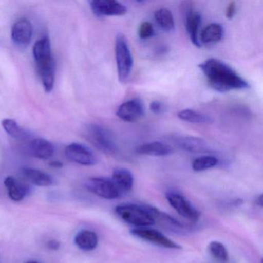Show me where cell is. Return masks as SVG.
Masks as SVG:
<instances>
[{
  "label": "cell",
  "instance_id": "cell-1",
  "mask_svg": "<svg viewBox=\"0 0 263 263\" xmlns=\"http://www.w3.org/2000/svg\"><path fill=\"white\" fill-rule=\"evenodd\" d=\"M208 83L212 89L220 92L241 90L249 88V84L234 69L215 58L206 60L199 64Z\"/></svg>",
  "mask_w": 263,
  "mask_h": 263
},
{
  "label": "cell",
  "instance_id": "cell-2",
  "mask_svg": "<svg viewBox=\"0 0 263 263\" xmlns=\"http://www.w3.org/2000/svg\"><path fill=\"white\" fill-rule=\"evenodd\" d=\"M85 135L87 140L103 153L111 156L118 155V144L115 137L112 132L104 126L90 124L86 127Z\"/></svg>",
  "mask_w": 263,
  "mask_h": 263
},
{
  "label": "cell",
  "instance_id": "cell-3",
  "mask_svg": "<svg viewBox=\"0 0 263 263\" xmlns=\"http://www.w3.org/2000/svg\"><path fill=\"white\" fill-rule=\"evenodd\" d=\"M115 55L118 79L121 83L126 82L128 80L133 68V58L128 42L123 33H118L117 35L115 41Z\"/></svg>",
  "mask_w": 263,
  "mask_h": 263
},
{
  "label": "cell",
  "instance_id": "cell-4",
  "mask_svg": "<svg viewBox=\"0 0 263 263\" xmlns=\"http://www.w3.org/2000/svg\"><path fill=\"white\" fill-rule=\"evenodd\" d=\"M117 215L129 224L144 228L155 224L153 218L145 208L133 204H121L115 209Z\"/></svg>",
  "mask_w": 263,
  "mask_h": 263
},
{
  "label": "cell",
  "instance_id": "cell-5",
  "mask_svg": "<svg viewBox=\"0 0 263 263\" xmlns=\"http://www.w3.org/2000/svg\"><path fill=\"white\" fill-rule=\"evenodd\" d=\"M86 187L90 192L105 199H116L121 196V192L115 185L112 179L106 178H89Z\"/></svg>",
  "mask_w": 263,
  "mask_h": 263
},
{
  "label": "cell",
  "instance_id": "cell-6",
  "mask_svg": "<svg viewBox=\"0 0 263 263\" xmlns=\"http://www.w3.org/2000/svg\"><path fill=\"white\" fill-rule=\"evenodd\" d=\"M166 198L170 205L178 212V215L192 222L198 221L200 212L191 204L185 197L176 192H169L166 194Z\"/></svg>",
  "mask_w": 263,
  "mask_h": 263
},
{
  "label": "cell",
  "instance_id": "cell-7",
  "mask_svg": "<svg viewBox=\"0 0 263 263\" xmlns=\"http://www.w3.org/2000/svg\"><path fill=\"white\" fill-rule=\"evenodd\" d=\"M66 157L70 161L84 166L95 165L96 157L89 147L79 143H72L66 147Z\"/></svg>",
  "mask_w": 263,
  "mask_h": 263
},
{
  "label": "cell",
  "instance_id": "cell-8",
  "mask_svg": "<svg viewBox=\"0 0 263 263\" xmlns=\"http://www.w3.org/2000/svg\"><path fill=\"white\" fill-rule=\"evenodd\" d=\"M89 4L98 16H121L127 13L125 6L115 0H92Z\"/></svg>",
  "mask_w": 263,
  "mask_h": 263
},
{
  "label": "cell",
  "instance_id": "cell-9",
  "mask_svg": "<svg viewBox=\"0 0 263 263\" xmlns=\"http://www.w3.org/2000/svg\"><path fill=\"white\" fill-rule=\"evenodd\" d=\"M130 233L141 239L145 240L149 242L154 243L162 247L167 249H180L181 246L175 241L163 235L161 232L155 229H147V228H137L130 231Z\"/></svg>",
  "mask_w": 263,
  "mask_h": 263
},
{
  "label": "cell",
  "instance_id": "cell-10",
  "mask_svg": "<svg viewBox=\"0 0 263 263\" xmlns=\"http://www.w3.org/2000/svg\"><path fill=\"white\" fill-rule=\"evenodd\" d=\"M144 114V104L138 98L125 101L119 106L117 110V116L126 122H135L141 119Z\"/></svg>",
  "mask_w": 263,
  "mask_h": 263
},
{
  "label": "cell",
  "instance_id": "cell-11",
  "mask_svg": "<svg viewBox=\"0 0 263 263\" xmlns=\"http://www.w3.org/2000/svg\"><path fill=\"white\" fill-rule=\"evenodd\" d=\"M12 40L16 45L25 47L30 44L33 36V26L27 19L19 20L13 24L11 32Z\"/></svg>",
  "mask_w": 263,
  "mask_h": 263
},
{
  "label": "cell",
  "instance_id": "cell-12",
  "mask_svg": "<svg viewBox=\"0 0 263 263\" xmlns=\"http://www.w3.org/2000/svg\"><path fill=\"white\" fill-rule=\"evenodd\" d=\"M36 64L44 90L47 93H50L54 87L55 68H56L54 59L52 58L46 61L44 60V61H40Z\"/></svg>",
  "mask_w": 263,
  "mask_h": 263
},
{
  "label": "cell",
  "instance_id": "cell-13",
  "mask_svg": "<svg viewBox=\"0 0 263 263\" xmlns=\"http://www.w3.org/2000/svg\"><path fill=\"white\" fill-rule=\"evenodd\" d=\"M201 24V16L199 12L193 8H187L185 11V27L190 36L191 41L196 47H201L199 41L200 26Z\"/></svg>",
  "mask_w": 263,
  "mask_h": 263
},
{
  "label": "cell",
  "instance_id": "cell-14",
  "mask_svg": "<svg viewBox=\"0 0 263 263\" xmlns=\"http://www.w3.org/2000/svg\"><path fill=\"white\" fill-rule=\"evenodd\" d=\"M137 154L147 156L164 157L172 155L173 148L165 143L160 141L145 143L136 147Z\"/></svg>",
  "mask_w": 263,
  "mask_h": 263
},
{
  "label": "cell",
  "instance_id": "cell-15",
  "mask_svg": "<svg viewBox=\"0 0 263 263\" xmlns=\"http://www.w3.org/2000/svg\"><path fill=\"white\" fill-rule=\"evenodd\" d=\"M175 142L180 148L192 153L204 152L209 150L207 142L200 138L194 136H177Z\"/></svg>",
  "mask_w": 263,
  "mask_h": 263
},
{
  "label": "cell",
  "instance_id": "cell-16",
  "mask_svg": "<svg viewBox=\"0 0 263 263\" xmlns=\"http://www.w3.org/2000/svg\"><path fill=\"white\" fill-rule=\"evenodd\" d=\"M29 152L32 156L39 159L47 160L54 154L53 144L44 138H34L29 144Z\"/></svg>",
  "mask_w": 263,
  "mask_h": 263
},
{
  "label": "cell",
  "instance_id": "cell-17",
  "mask_svg": "<svg viewBox=\"0 0 263 263\" xmlns=\"http://www.w3.org/2000/svg\"><path fill=\"white\" fill-rule=\"evenodd\" d=\"M4 184L8 192L9 197L14 201H21L25 198L29 192V187L13 177H7Z\"/></svg>",
  "mask_w": 263,
  "mask_h": 263
},
{
  "label": "cell",
  "instance_id": "cell-18",
  "mask_svg": "<svg viewBox=\"0 0 263 263\" xmlns=\"http://www.w3.org/2000/svg\"><path fill=\"white\" fill-rule=\"evenodd\" d=\"M111 179L121 193L129 192L133 187L134 176L132 172L127 169H115Z\"/></svg>",
  "mask_w": 263,
  "mask_h": 263
},
{
  "label": "cell",
  "instance_id": "cell-19",
  "mask_svg": "<svg viewBox=\"0 0 263 263\" xmlns=\"http://www.w3.org/2000/svg\"><path fill=\"white\" fill-rule=\"evenodd\" d=\"M21 173L27 181L40 187H47L53 182L50 175L37 169L24 167L21 170Z\"/></svg>",
  "mask_w": 263,
  "mask_h": 263
},
{
  "label": "cell",
  "instance_id": "cell-20",
  "mask_svg": "<svg viewBox=\"0 0 263 263\" xmlns=\"http://www.w3.org/2000/svg\"><path fill=\"white\" fill-rule=\"evenodd\" d=\"M224 36V29L219 24H211L205 27L200 35V44H214L219 42Z\"/></svg>",
  "mask_w": 263,
  "mask_h": 263
},
{
  "label": "cell",
  "instance_id": "cell-21",
  "mask_svg": "<svg viewBox=\"0 0 263 263\" xmlns=\"http://www.w3.org/2000/svg\"><path fill=\"white\" fill-rule=\"evenodd\" d=\"M74 242L82 250L92 251L98 246V236L93 231L82 230L77 234Z\"/></svg>",
  "mask_w": 263,
  "mask_h": 263
},
{
  "label": "cell",
  "instance_id": "cell-22",
  "mask_svg": "<svg viewBox=\"0 0 263 263\" xmlns=\"http://www.w3.org/2000/svg\"><path fill=\"white\" fill-rule=\"evenodd\" d=\"M144 208H145L146 210L149 212L151 216L153 218L155 224L156 222H158L162 224V226L170 227L171 229H174V228L181 229V228L184 227V226H182V224L179 221L172 218V216L167 215L165 212H161L156 208L152 207V206H144Z\"/></svg>",
  "mask_w": 263,
  "mask_h": 263
},
{
  "label": "cell",
  "instance_id": "cell-23",
  "mask_svg": "<svg viewBox=\"0 0 263 263\" xmlns=\"http://www.w3.org/2000/svg\"><path fill=\"white\" fill-rule=\"evenodd\" d=\"M178 117L181 121L193 124H208L212 123V119L210 116L192 109L180 110L178 113Z\"/></svg>",
  "mask_w": 263,
  "mask_h": 263
},
{
  "label": "cell",
  "instance_id": "cell-24",
  "mask_svg": "<svg viewBox=\"0 0 263 263\" xmlns=\"http://www.w3.org/2000/svg\"><path fill=\"white\" fill-rule=\"evenodd\" d=\"M2 126L9 135L18 141H26L30 138L29 132L21 127L14 120L9 118L3 120Z\"/></svg>",
  "mask_w": 263,
  "mask_h": 263
},
{
  "label": "cell",
  "instance_id": "cell-25",
  "mask_svg": "<svg viewBox=\"0 0 263 263\" xmlns=\"http://www.w3.org/2000/svg\"><path fill=\"white\" fill-rule=\"evenodd\" d=\"M33 54L36 62L53 57L51 44L48 36H44L36 41L33 46Z\"/></svg>",
  "mask_w": 263,
  "mask_h": 263
},
{
  "label": "cell",
  "instance_id": "cell-26",
  "mask_svg": "<svg viewBox=\"0 0 263 263\" xmlns=\"http://www.w3.org/2000/svg\"><path fill=\"white\" fill-rule=\"evenodd\" d=\"M155 19L157 24L164 31H172L175 28L173 14L167 9L161 8L157 10L155 13Z\"/></svg>",
  "mask_w": 263,
  "mask_h": 263
},
{
  "label": "cell",
  "instance_id": "cell-27",
  "mask_svg": "<svg viewBox=\"0 0 263 263\" xmlns=\"http://www.w3.org/2000/svg\"><path fill=\"white\" fill-rule=\"evenodd\" d=\"M218 158L212 155H204L195 158L192 162V169L195 172H203L212 168L218 164Z\"/></svg>",
  "mask_w": 263,
  "mask_h": 263
},
{
  "label": "cell",
  "instance_id": "cell-28",
  "mask_svg": "<svg viewBox=\"0 0 263 263\" xmlns=\"http://www.w3.org/2000/svg\"><path fill=\"white\" fill-rule=\"evenodd\" d=\"M209 252L214 258L220 261H227L229 253L226 246L219 241H213L209 244Z\"/></svg>",
  "mask_w": 263,
  "mask_h": 263
},
{
  "label": "cell",
  "instance_id": "cell-29",
  "mask_svg": "<svg viewBox=\"0 0 263 263\" xmlns=\"http://www.w3.org/2000/svg\"><path fill=\"white\" fill-rule=\"evenodd\" d=\"M155 34V29L150 22H144L138 29V36L141 40H147Z\"/></svg>",
  "mask_w": 263,
  "mask_h": 263
},
{
  "label": "cell",
  "instance_id": "cell-30",
  "mask_svg": "<svg viewBox=\"0 0 263 263\" xmlns=\"http://www.w3.org/2000/svg\"><path fill=\"white\" fill-rule=\"evenodd\" d=\"M149 108H150V110L152 113L155 114V115H161V114L164 111L165 107H164V104L161 102V101H154L151 103Z\"/></svg>",
  "mask_w": 263,
  "mask_h": 263
},
{
  "label": "cell",
  "instance_id": "cell-31",
  "mask_svg": "<svg viewBox=\"0 0 263 263\" xmlns=\"http://www.w3.org/2000/svg\"><path fill=\"white\" fill-rule=\"evenodd\" d=\"M235 12H236V4L235 2H231L228 6L227 10H226V16L229 20H232L235 16Z\"/></svg>",
  "mask_w": 263,
  "mask_h": 263
},
{
  "label": "cell",
  "instance_id": "cell-32",
  "mask_svg": "<svg viewBox=\"0 0 263 263\" xmlns=\"http://www.w3.org/2000/svg\"><path fill=\"white\" fill-rule=\"evenodd\" d=\"M47 246H48L49 249H51V250L56 251L58 250L61 247V243L58 241V240L52 239L50 240V241L47 242Z\"/></svg>",
  "mask_w": 263,
  "mask_h": 263
},
{
  "label": "cell",
  "instance_id": "cell-33",
  "mask_svg": "<svg viewBox=\"0 0 263 263\" xmlns=\"http://www.w3.org/2000/svg\"><path fill=\"white\" fill-rule=\"evenodd\" d=\"M50 165L51 167H54V168H61L63 167V164L60 161H53L50 163Z\"/></svg>",
  "mask_w": 263,
  "mask_h": 263
},
{
  "label": "cell",
  "instance_id": "cell-34",
  "mask_svg": "<svg viewBox=\"0 0 263 263\" xmlns=\"http://www.w3.org/2000/svg\"><path fill=\"white\" fill-rule=\"evenodd\" d=\"M256 204L257 205L259 206V207H262V195H260L257 198Z\"/></svg>",
  "mask_w": 263,
  "mask_h": 263
},
{
  "label": "cell",
  "instance_id": "cell-35",
  "mask_svg": "<svg viewBox=\"0 0 263 263\" xmlns=\"http://www.w3.org/2000/svg\"><path fill=\"white\" fill-rule=\"evenodd\" d=\"M26 263H41V262H40V261H35V260H31V261H27V262H26Z\"/></svg>",
  "mask_w": 263,
  "mask_h": 263
}]
</instances>
